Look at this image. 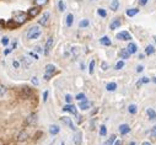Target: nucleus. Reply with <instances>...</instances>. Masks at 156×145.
<instances>
[{"label": "nucleus", "instance_id": "obj_1", "mask_svg": "<svg viewBox=\"0 0 156 145\" xmlns=\"http://www.w3.org/2000/svg\"><path fill=\"white\" fill-rule=\"evenodd\" d=\"M41 33H42V31H41L39 26H32L30 30H28V32H27V39L38 38V37L41 36Z\"/></svg>", "mask_w": 156, "mask_h": 145}, {"label": "nucleus", "instance_id": "obj_2", "mask_svg": "<svg viewBox=\"0 0 156 145\" xmlns=\"http://www.w3.org/2000/svg\"><path fill=\"white\" fill-rule=\"evenodd\" d=\"M26 20H27V15L25 14V12H16L14 15L12 21H14L16 25H22L23 22H26Z\"/></svg>", "mask_w": 156, "mask_h": 145}, {"label": "nucleus", "instance_id": "obj_3", "mask_svg": "<svg viewBox=\"0 0 156 145\" xmlns=\"http://www.w3.org/2000/svg\"><path fill=\"white\" fill-rule=\"evenodd\" d=\"M55 74V67L53 64H48L46 67V74H44V79L46 80H49L53 75Z\"/></svg>", "mask_w": 156, "mask_h": 145}, {"label": "nucleus", "instance_id": "obj_4", "mask_svg": "<svg viewBox=\"0 0 156 145\" xmlns=\"http://www.w3.org/2000/svg\"><path fill=\"white\" fill-rule=\"evenodd\" d=\"M20 96L22 98H30L32 96V89L28 88V86H25L21 89V92H20Z\"/></svg>", "mask_w": 156, "mask_h": 145}, {"label": "nucleus", "instance_id": "obj_5", "mask_svg": "<svg viewBox=\"0 0 156 145\" xmlns=\"http://www.w3.org/2000/svg\"><path fill=\"white\" fill-rule=\"evenodd\" d=\"M36 123H37V114L36 113H31L30 116H27L26 121H25L26 126H35Z\"/></svg>", "mask_w": 156, "mask_h": 145}, {"label": "nucleus", "instance_id": "obj_6", "mask_svg": "<svg viewBox=\"0 0 156 145\" xmlns=\"http://www.w3.org/2000/svg\"><path fill=\"white\" fill-rule=\"evenodd\" d=\"M53 44H54V38H53V37H49V38L47 39V42H46V47H44V54H46V55L49 54V52H51Z\"/></svg>", "mask_w": 156, "mask_h": 145}, {"label": "nucleus", "instance_id": "obj_7", "mask_svg": "<svg viewBox=\"0 0 156 145\" xmlns=\"http://www.w3.org/2000/svg\"><path fill=\"white\" fill-rule=\"evenodd\" d=\"M117 39H119V41H130L132 39V36L129 35V32H127V31H122L121 33H117Z\"/></svg>", "mask_w": 156, "mask_h": 145}, {"label": "nucleus", "instance_id": "obj_8", "mask_svg": "<svg viewBox=\"0 0 156 145\" xmlns=\"http://www.w3.org/2000/svg\"><path fill=\"white\" fill-rule=\"evenodd\" d=\"M61 119V122H63L64 124H67V126L70 128L71 130H76V128H75V126H74V123H73V121H71V118H69V117H61L60 118Z\"/></svg>", "mask_w": 156, "mask_h": 145}, {"label": "nucleus", "instance_id": "obj_9", "mask_svg": "<svg viewBox=\"0 0 156 145\" xmlns=\"http://www.w3.org/2000/svg\"><path fill=\"white\" fill-rule=\"evenodd\" d=\"M63 111L64 112H70L71 114H77V111H76V107L71 105V103H68V105H65L63 107Z\"/></svg>", "mask_w": 156, "mask_h": 145}, {"label": "nucleus", "instance_id": "obj_10", "mask_svg": "<svg viewBox=\"0 0 156 145\" xmlns=\"http://www.w3.org/2000/svg\"><path fill=\"white\" fill-rule=\"evenodd\" d=\"M48 20H49V12H44V14L42 15V17L38 20V23L41 25V26H46V25L48 23Z\"/></svg>", "mask_w": 156, "mask_h": 145}, {"label": "nucleus", "instance_id": "obj_11", "mask_svg": "<svg viewBox=\"0 0 156 145\" xmlns=\"http://www.w3.org/2000/svg\"><path fill=\"white\" fill-rule=\"evenodd\" d=\"M137 51H138V47H137V44L133 43V42H130V43L128 44V47H127V52H128L130 55L135 54V53H137Z\"/></svg>", "mask_w": 156, "mask_h": 145}, {"label": "nucleus", "instance_id": "obj_12", "mask_svg": "<svg viewBox=\"0 0 156 145\" xmlns=\"http://www.w3.org/2000/svg\"><path fill=\"white\" fill-rule=\"evenodd\" d=\"M27 14H28V17H36V16L39 14V7H38V6L31 7V9L28 10Z\"/></svg>", "mask_w": 156, "mask_h": 145}, {"label": "nucleus", "instance_id": "obj_13", "mask_svg": "<svg viewBox=\"0 0 156 145\" xmlns=\"http://www.w3.org/2000/svg\"><path fill=\"white\" fill-rule=\"evenodd\" d=\"M129 132H130V127L128 126V124H121V126H119V133L122 135L128 134Z\"/></svg>", "mask_w": 156, "mask_h": 145}, {"label": "nucleus", "instance_id": "obj_14", "mask_svg": "<svg viewBox=\"0 0 156 145\" xmlns=\"http://www.w3.org/2000/svg\"><path fill=\"white\" fill-rule=\"evenodd\" d=\"M90 107H91V102H89V101H86V100L80 101V103H79V108H80V110H83V111L89 110Z\"/></svg>", "mask_w": 156, "mask_h": 145}, {"label": "nucleus", "instance_id": "obj_15", "mask_svg": "<svg viewBox=\"0 0 156 145\" xmlns=\"http://www.w3.org/2000/svg\"><path fill=\"white\" fill-rule=\"evenodd\" d=\"M146 113L149 116V119L153 122H156V112L153 110V108H147L146 110Z\"/></svg>", "mask_w": 156, "mask_h": 145}, {"label": "nucleus", "instance_id": "obj_16", "mask_svg": "<svg viewBox=\"0 0 156 145\" xmlns=\"http://www.w3.org/2000/svg\"><path fill=\"white\" fill-rule=\"evenodd\" d=\"M27 136H28V134H27V132L26 130H22V132H20L19 133V135H17V142H25V140L27 139Z\"/></svg>", "mask_w": 156, "mask_h": 145}, {"label": "nucleus", "instance_id": "obj_17", "mask_svg": "<svg viewBox=\"0 0 156 145\" xmlns=\"http://www.w3.org/2000/svg\"><path fill=\"white\" fill-rule=\"evenodd\" d=\"M121 20L119 19H114L113 21H112V23L109 25V28L111 30H116V28H118V27H121Z\"/></svg>", "mask_w": 156, "mask_h": 145}, {"label": "nucleus", "instance_id": "obj_18", "mask_svg": "<svg viewBox=\"0 0 156 145\" xmlns=\"http://www.w3.org/2000/svg\"><path fill=\"white\" fill-rule=\"evenodd\" d=\"M59 130H60V128L58 126H55V124H52V126L49 127V133L52 135H57L59 133Z\"/></svg>", "mask_w": 156, "mask_h": 145}, {"label": "nucleus", "instance_id": "obj_19", "mask_svg": "<svg viewBox=\"0 0 156 145\" xmlns=\"http://www.w3.org/2000/svg\"><path fill=\"white\" fill-rule=\"evenodd\" d=\"M155 53V47L153 44H149V45H146V48H145V54L146 55H151V54H154Z\"/></svg>", "mask_w": 156, "mask_h": 145}, {"label": "nucleus", "instance_id": "obj_20", "mask_svg": "<svg viewBox=\"0 0 156 145\" xmlns=\"http://www.w3.org/2000/svg\"><path fill=\"white\" fill-rule=\"evenodd\" d=\"M100 43H101V44H103V45H111V44H112V42H111V39L108 38L107 36H103V37H102V38L100 39Z\"/></svg>", "mask_w": 156, "mask_h": 145}, {"label": "nucleus", "instance_id": "obj_21", "mask_svg": "<svg viewBox=\"0 0 156 145\" xmlns=\"http://www.w3.org/2000/svg\"><path fill=\"white\" fill-rule=\"evenodd\" d=\"M74 143H75L76 145H80L81 144V133L80 132H77V133H75V135H74Z\"/></svg>", "mask_w": 156, "mask_h": 145}, {"label": "nucleus", "instance_id": "obj_22", "mask_svg": "<svg viewBox=\"0 0 156 145\" xmlns=\"http://www.w3.org/2000/svg\"><path fill=\"white\" fill-rule=\"evenodd\" d=\"M139 12L138 9H128L127 10V16H129V17H133V16H135Z\"/></svg>", "mask_w": 156, "mask_h": 145}, {"label": "nucleus", "instance_id": "obj_23", "mask_svg": "<svg viewBox=\"0 0 156 145\" xmlns=\"http://www.w3.org/2000/svg\"><path fill=\"white\" fill-rule=\"evenodd\" d=\"M119 55L122 59H128V58L130 57V54L128 52H127V49H121V52H119Z\"/></svg>", "mask_w": 156, "mask_h": 145}, {"label": "nucleus", "instance_id": "obj_24", "mask_svg": "<svg viewBox=\"0 0 156 145\" xmlns=\"http://www.w3.org/2000/svg\"><path fill=\"white\" fill-rule=\"evenodd\" d=\"M118 6H119V1L118 0H112V3H111V10L116 11L118 10Z\"/></svg>", "mask_w": 156, "mask_h": 145}, {"label": "nucleus", "instance_id": "obj_25", "mask_svg": "<svg viewBox=\"0 0 156 145\" xmlns=\"http://www.w3.org/2000/svg\"><path fill=\"white\" fill-rule=\"evenodd\" d=\"M106 89H107V91H116L117 84L116 82H109V84H107V86H106Z\"/></svg>", "mask_w": 156, "mask_h": 145}, {"label": "nucleus", "instance_id": "obj_26", "mask_svg": "<svg viewBox=\"0 0 156 145\" xmlns=\"http://www.w3.org/2000/svg\"><path fill=\"white\" fill-rule=\"evenodd\" d=\"M128 112L129 113H132V114H135L138 112V107H137V105H129V107H128Z\"/></svg>", "mask_w": 156, "mask_h": 145}, {"label": "nucleus", "instance_id": "obj_27", "mask_svg": "<svg viewBox=\"0 0 156 145\" xmlns=\"http://www.w3.org/2000/svg\"><path fill=\"white\" fill-rule=\"evenodd\" d=\"M73 22H74V16H73V14H68V16H67V26L70 27L71 25H73Z\"/></svg>", "mask_w": 156, "mask_h": 145}, {"label": "nucleus", "instance_id": "obj_28", "mask_svg": "<svg viewBox=\"0 0 156 145\" xmlns=\"http://www.w3.org/2000/svg\"><path fill=\"white\" fill-rule=\"evenodd\" d=\"M114 142H116V135H111V138H109L103 145H113Z\"/></svg>", "mask_w": 156, "mask_h": 145}, {"label": "nucleus", "instance_id": "obj_29", "mask_svg": "<svg viewBox=\"0 0 156 145\" xmlns=\"http://www.w3.org/2000/svg\"><path fill=\"white\" fill-rule=\"evenodd\" d=\"M106 134H107V128H106V126H101L100 127V135L105 136Z\"/></svg>", "mask_w": 156, "mask_h": 145}, {"label": "nucleus", "instance_id": "obj_30", "mask_svg": "<svg viewBox=\"0 0 156 145\" xmlns=\"http://www.w3.org/2000/svg\"><path fill=\"white\" fill-rule=\"evenodd\" d=\"M93 69H95V60H91L90 67H89V73L90 74H93Z\"/></svg>", "mask_w": 156, "mask_h": 145}, {"label": "nucleus", "instance_id": "obj_31", "mask_svg": "<svg viewBox=\"0 0 156 145\" xmlns=\"http://www.w3.org/2000/svg\"><path fill=\"white\" fill-rule=\"evenodd\" d=\"M97 12H98V15H100L101 17H106V16H107V12H106L105 9H98Z\"/></svg>", "mask_w": 156, "mask_h": 145}, {"label": "nucleus", "instance_id": "obj_32", "mask_svg": "<svg viewBox=\"0 0 156 145\" xmlns=\"http://www.w3.org/2000/svg\"><path fill=\"white\" fill-rule=\"evenodd\" d=\"M123 67H124V61L123 60H119L118 63L116 64V70H121Z\"/></svg>", "mask_w": 156, "mask_h": 145}, {"label": "nucleus", "instance_id": "obj_33", "mask_svg": "<svg viewBox=\"0 0 156 145\" xmlns=\"http://www.w3.org/2000/svg\"><path fill=\"white\" fill-rule=\"evenodd\" d=\"M5 94H6V88L4 85L0 84V96H4Z\"/></svg>", "mask_w": 156, "mask_h": 145}, {"label": "nucleus", "instance_id": "obj_34", "mask_svg": "<svg viewBox=\"0 0 156 145\" xmlns=\"http://www.w3.org/2000/svg\"><path fill=\"white\" fill-rule=\"evenodd\" d=\"M58 7H59V11H64L65 10V5H64L63 0H60V1L58 3Z\"/></svg>", "mask_w": 156, "mask_h": 145}, {"label": "nucleus", "instance_id": "obj_35", "mask_svg": "<svg viewBox=\"0 0 156 145\" xmlns=\"http://www.w3.org/2000/svg\"><path fill=\"white\" fill-rule=\"evenodd\" d=\"M76 100H77V101H84V100H86V98H85V94H77V95H76Z\"/></svg>", "mask_w": 156, "mask_h": 145}, {"label": "nucleus", "instance_id": "obj_36", "mask_svg": "<svg viewBox=\"0 0 156 145\" xmlns=\"http://www.w3.org/2000/svg\"><path fill=\"white\" fill-rule=\"evenodd\" d=\"M47 1H48V0H35V3L38 6H42V5H44V4H47Z\"/></svg>", "mask_w": 156, "mask_h": 145}, {"label": "nucleus", "instance_id": "obj_37", "mask_svg": "<svg viewBox=\"0 0 156 145\" xmlns=\"http://www.w3.org/2000/svg\"><path fill=\"white\" fill-rule=\"evenodd\" d=\"M89 26V20H83L80 21V27H87Z\"/></svg>", "mask_w": 156, "mask_h": 145}, {"label": "nucleus", "instance_id": "obj_38", "mask_svg": "<svg viewBox=\"0 0 156 145\" xmlns=\"http://www.w3.org/2000/svg\"><path fill=\"white\" fill-rule=\"evenodd\" d=\"M9 42H10V39L7 38V37H3V38H1V43L4 45H7V44H9Z\"/></svg>", "mask_w": 156, "mask_h": 145}, {"label": "nucleus", "instance_id": "obj_39", "mask_svg": "<svg viewBox=\"0 0 156 145\" xmlns=\"http://www.w3.org/2000/svg\"><path fill=\"white\" fill-rule=\"evenodd\" d=\"M101 67H102V70H107V69H108V64L106 63V61H102Z\"/></svg>", "mask_w": 156, "mask_h": 145}, {"label": "nucleus", "instance_id": "obj_40", "mask_svg": "<svg viewBox=\"0 0 156 145\" xmlns=\"http://www.w3.org/2000/svg\"><path fill=\"white\" fill-rule=\"evenodd\" d=\"M12 65H14L15 69H19V68H20V63H19L17 60H14V61H12Z\"/></svg>", "mask_w": 156, "mask_h": 145}, {"label": "nucleus", "instance_id": "obj_41", "mask_svg": "<svg viewBox=\"0 0 156 145\" xmlns=\"http://www.w3.org/2000/svg\"><path fill=\"white\" fill-rule=\"evenodd\" d=\"M150 134H151V136H154V138H156V126L153 128V129H151Z\"/></svg>", "mask_w": 156, "mask_h": 145}, {"label": "nucleus", "instance_id": "obj_42", "mask_svg": "<svg viewBox=\"0 0 156 145\" xmlns=\"http://www.w3.org/2000/svg\"><path fill=\"white\" fill-rule=\"evenodd\" d=\"M71 96L70 95H67V96H65V101H67V103H71Z\"/></svg>", "mask_w": 156, "mask_h": 145}, {"label": "nucleus", "instance_id": "obj_43", "mask_svg": "<svg viewBox=\"0 0 156 145\" xmlns=\"http://www.w3.org/2000/svg\"><path fill=\"white\" fill-rule=\"evenodd\" d=\"M32 84H33V85H38V79H37L36 76L32 78Z\"/></svg>", "mask_w": 156, "mask_h": 145}, {"label": "nucleus", "instance_id": "obj_44", "mask_svg": "<svg viewBox=\"0 0 156 145\" xmlns=\"http://www.w3.org/2000/svg\"><path fill=\"white\" fill-rule=\"evenodd\" d=\"M140 81H141V84H147V82L150 81V79H147V78H143Z\"/></svg>", "mask_w": 156, "mask_h": 145}, {"label": "nucleus", "instance_id": "obj_45", "mask_svg": "<svg viewBox=\"0 0 156 145\" xmlns=\"http://www.w3.org/2000/svg\"><path fill=\"white\" fill-rule=\"evenodd\" d=\"M11 52H12V48H7V49H5V51H4V54L7 55V54H10Z\"/></svg>", "mask_w": 156, "mask_h": 145}, {"label": "nucleus", "instance_id": "obj_46", "mask_svg": "<svg viewBox=\"0 0 156 145\" xmlns=\"http://www.w3.org/2000/svg\"><path fill=\"white\" fill-rule=\"evenodd\" d=\"M47 98H48V91H44V94H43V101L47 102Z\"/></svg>", "mask_w": 156, "mask_h": 145}, {"label": "nucleus", "instance_id": "obj_47", "mask_svg": "<svg viewBox=\"0 0 156 145\" xmlns=\"http://www.w3.org/2000/svg\"><path fill=\"white\" fill-rule=\"evenodd\" d=\"M143 70H144V67H143V65H139V67H137V71L138 73H141Z\"/></svg>", "mask_w": 156, "mask_h": 145}, {"label": "nucleus", "instance_id": "obj_48", "mask_svg": "<svg viewBox=\"0 0 156 145\" xmlns=\"http://www.w3.org/2000/svg\"><path fill=\"white\" fill-rule=\"evenodd\" d=\"M146 3H147V0H139V4H140L141 6H144L146 5Z\"/></svg>", "mask_w": 156, "mask_h": 145}, {"label": "nucleus", "instance_id": "obj_49", "mask_svg": "<svg viewBox=\"0 0 156 145\" xmlns=\"http://www.w3.org/2000/svg\"><path fill=\"white\" fill-rule=\"evenodd\" d=\"M113 145H122V142L121 140H116V142L113 143Z\"/></svg>", "mask_w": 156, "mask_h": 145}, {"label": "nucleus", "instance_id": "obj_50", "mask_svg": "<svg viewBox=\"0 0 156 145\" xmlns=\"http://www.w3.org/2000/svg\"><path fill=\"white\" fill-rule=\"evenodd\" d=\"M30 55H31V57H33L35 59H38V55H37V54H35V53H30Z\"/></svg>", "mask_w": 156, "mask_h": 145}, {"label": "nucleus", "instance_id": "obj_51", "mask_svg": "<svg viewBox=\"0 0 156 145\" xmlns=\"http://www.w3.org/2000/svg\"><path fill=\"white\" fill-rule=\"evenodd\" d=\"M35 51H36V52H41V51H42V49H41L39 45H37V47L35 48Z\"/></svg>", "mask_w": 156, "mask_h": 145}, {"label": "nucleus", "instance_id": "obj_52", "mask_svg": "<svg viewBox=\"0 0 156 145\" xmlns=\"http://www.w3.org/2000/svg\"><path fill=\"white\" fill-rule=\"evenodd\" d=\"M143 145H151L149 142H144V143H143Z\"/></svg>", "mask_w": 156, "mask_h": 145}, {"label": "nucleus", "instance_id": "obj_53", "mask_svg": "<svg viewBox=\"0 0 156 145\" xmlns=\"http://www.w3.org/2000/svg\"><path fill=\"white\" fill-rule=\"evenodd\" d=\"M129 145H137V144H135L134 142H132V143H129Z\"/></svg>", "mask_w": 156, "mask_h": 145}, {"label": "nucleus", "instance_id": "obj_54", "mask_svg": "<svg viewBox=\"0 0 156 145\" xmlns=\"http://www.w3.org/2000/svg\"><path fill=\"white\" fill-rule=\"evenodd\" d=\"M154 82H155V84H156V78H154V80H153Z\"/></svg>", "mask_w": 156, "mask_h": 145}, {"label": "nucleus", "instance_id": "obj_55", "mask_svg": "<svg viewBox=\"0 0 156 145\" xmlns=\"http://www.w3.org/2000/svg\"><path fill=\"white\" fill-rule=\"evenodd\" d=\"M154 39H155V42H156V36H154Z\"/></svg>", "mask_w": 156, "mask_h": 145}]
</instances>
